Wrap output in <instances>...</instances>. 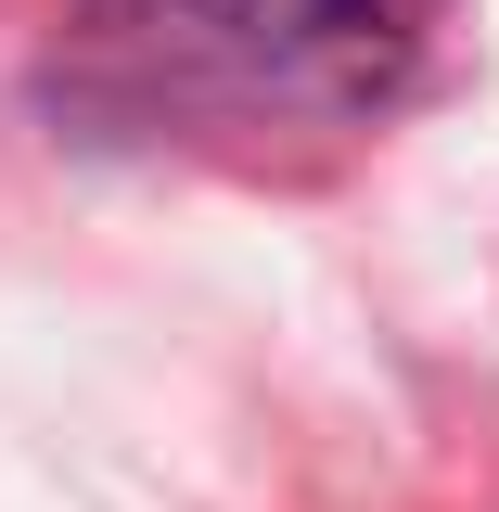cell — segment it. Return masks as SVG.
Masks as SVG:
<instances>
[{
  "label": "cell",
  "mask_w": 499,
  "mask_h": 512,
  "mask_svg": "<svg viewBox=\"0 0 499 512\" xmlns=\"http://www.w3.org/2000/svg\"><path fill=\"white\" fill-rule=\"evenodd\" d=\"M423 90L410 0H77L52 39L64 128L167 154H295L359 141Z\"/></svg>",
  "instance_id": "cell-1"
}]
</instances>
